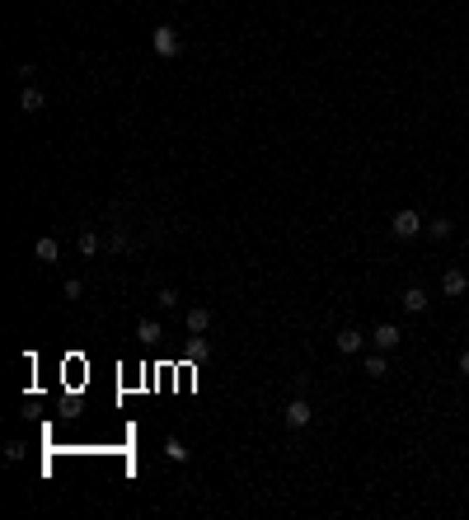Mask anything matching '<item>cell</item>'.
<instances>
[{
  "label": "cell",
  "instance_id": "obj_3",
  "mask_svg": "<svg viewBox=\"0 0 469 520\" xmlns=\"http://www.w3.org/2000/svg\"><path fill=\"white\" fill-rule=\"evenodd\" d=\"M281 417H286V426H291V431H300V426H310V417H314V412H310V403H305V398H291Z\"/></svg>",
  "mask_w": 469,
  "mask_h": 520
},
{
  "label": "cell",
  "instance_id": "obj_13",
  "mask_svg": "<svg viewBox=\"0 0 469 520\" xmlns=\"http://www.w3.org/2000/svg\"><path fill=\"white\" fill-rule=\"evenodd\" d=\"M206 352H211V347L202 342V333H192V342H188V356H192V361H202Z\"/></svg>",
  "mask_w": 469,
  "mask_h": 520
},
{
  "label": "cell",
  "instance_id": "obj_16",
  "mask_svg": "<svg viewBox=\"0 0 469 520\" xmlns=\"http://www.w3.org/2000/svg\"><path fill=\"white\" fill-rule=\"evenodd\" d=\"M427 235H432V239H446V235H451V221H446V216H441V221H432V225H427Z\"/></svg>",
  "mask_w": 469,
  "mask_h": 520
},
{
  "label": "cell",
  "instance_id": "obj_1",
  "mask_svg": "<svg viewBox=\"0 0 469 520\" xmlns=\"http://www.w3.org/2000/svg\"><path fill=\"white\" fill-rule=\"evenodd\" d=\"M150 48H155L160 57H178V52H183V38H178L174 24H160V29L150 33Z\"/></svg>",
  "mask_w": 469,
  "mask_h": 520
},
{
  "label": "cell",
  "instance_id": "obj_2",
  "mask_svg": "<svg viewBox=\"0 0 469 520\" xmlns=\"http://www.w3.org/2000/svg\"><path fill=\"white\" fill-rule=\"evenodd\" d=\"M390 230H394V239H413V235L422 230V216L413 211V206H404V211H399V216L390 221Z\"/></svg>",
  "mask_w": 469,
  "mask_h": 520
},
{
  "label": "cell",
  "instance_id": "obj_5",
  "mask_svg": "<svg viewBox=\"0 0 469 520\" xmlns=\"http://www.w3.org/2000/svg\"><path fill=\"white\" fill-rule=\"evenodd\" d=\"M371 342H375V347H380V352H394V347L404 342V333L394 328V324H380V328H375V333H371Z\"/></svg>",
  "mask_w": 469,
  "mask_h": 520
},
{
  "label": "cell",
  "instance_id": "obj_15",
  "mask_svg": "<svg viewBox=\"0 0 469 520\" xmlns=\"http://www.w3.org/2000/svg\"><path fill=\"white\" fill-rule=\"evenodd\" d=\"M385 370H390V361H385V356H366V375H385Z\"/></svg>",
  "mask_w": 469,
  "mask_h": 520
},
{
  "label": "cell",
  "instance_id": "obj_7",
  "mask_svg": "<svg viewBox=\"0 0 469 520\" xmlns=\"http://www.w3.org/2000/svg\"><path fill=\"white\" fill-rule=\"evenodd\" d=\"M43 103H47L43 89H38V85H24V94H19V108H24V113H43Z\"/></svg>",
  "mask_w": 469,
  "mask_h": 520
},
{
  "label": "cell",
  "instance_id": "obj_6",
  "mask_svg": "<svg viewBox=\"0 0 469 520\" xmlns=\"http://www.w3.org/2000/svg\"><path fill=\"white\" fill-rule=\"evenodd\" d=\"M333 342H338V352H347V356H352V352H361V347H366V333H361V328H343Z\"/></svg>",
  "mask_w": 469,
  "mask_h": 520
},
{
  "label": "cell",
  "instance_id": "obj_8",
  "mask_svg": "<svg viewBox=\"0 0 469 520\" xmlns=\"http://www.w3.org/2000/svg\"><path fill=\"white\" fill-rule=\"evenodd\" d=\"M404 310L408 315H422V310H427V291H422V286H408L404 291Z\"/></svg>",
  "mask_w": 469,
  "mask_h": 520
},
{
  "label": "cell",
  "instance_id": "obj_12",
  "mask_svg": "<svg viewBox=\"0 0 469 520\" xmlns=\"http://www.w3.org/2000/svg\"><path fill=\"white\" fill-rule=\"evenodd\" d=\"M155 305H160V310H178V291H174V286H164V291L155 296Z\"/></svg>",
  "mask_w": 469,
  "mask_h": 520
},
{
  "label": "cell",
  "instance_id": "obj_10",
  "mask_svg": "<svg viewBox=\"0 0 469 520\" xmlns=\"http://www.w3.org/2000/svg\"><path fill=\"white\" fill-rule=\"evenodd\" d=\"M38 263H57V258H62V249H57V239H38Z\"/></svg>",
  "mask_w": 469,
  "mask_h": 520
},
{
  "label": "cell",
  "instance_id": "obj_19",
  "mask_svg": "<svg viewBox=\"0 0 469 520\" xmlns=\"http://www.w3.org/2000/svg\"><path fill=\"white\" fill-rule=\"evenodd\" d=\"M460 375H469V352H460Z\"/></svg>",
  "mask_w": 469,
  "mask_h": 520
},
{
  "label": "cell",
  "instance_id": "obj_18",
  "mask_svg": "<svg viewBox=\"0 0 469 520\" xmlns=\"http://www.w3.org/2000/svg\"><path fill=\"white\" fill-rule=\"evenodd\" d=\"M99 249V235H94V230H85V235H80V253H94Z\"/></svg>",
  "mask_w": 469,
  "mask_h": 520
},
{
  "label": "cell",
  "instance_id": "obj_4",
  "mask_svg": "<svg viewBox=\"0 0 469 520\" xmlns=\"http://www.w3.org/2000/svg\"><path fill=\"white\" fill-rule=\"evenodd\" d=\"M465 291H469V277H465V272H460V268H451V272H441V296H465Z\"/></svg>",
  "mask_w": 469,
  "mask_h": 520
},
{
  "label": "cell",
  "instance_id": "obj_11",
  "mask_svg": "<svg viewBox=\"0 0 469 520\" xmlns=\"http://www.w3.org/2000/svg\"><path fill=\"white\" fill-rule=\"evenodd\" d=\"M136 338H141V342H155V338H160V324H155V319H141V324H136Z\"/></svg>",
  "mask_w": 469,
  "mask_h": 520
},
{
  "label": "cell",
  "instance_id": "obj_14",
  "mask_svg": "<svg viewBox=\"0 0 469 520\" xmlns=\"http://www.w3.org/2000/svg\"><path fill=\"white\" fill-rule=\"evenodd\" d=\"M164 455H169L174 464H183V459H188V445H183V441H164Z\"/></svg>",
  "mask_w": 469,
  "mask_h": 520
},
{
  "label": "cell",
  "instance_id": "obj_9",
  "mask_svg": "<svg viewBox=\"0 0 469 520\" xmlns=\"http://www.w3.org/2000/svg\"><path fill=\"white\" fill-rule=\"evenodd\" d=\"M211 328V310H188V333H206Z\"/></svg>",
  "mask_w": 469,
  "mask_h": 520
},
{
  "label": "cell",
  "instance_id": "obj_17",
  "mask_svg": "<svg viewBox=\"0 0 469 520\" xmlns=\"http://www.w3.org/2000/svg\"><path fill=\"white\" fill-rule=\"evenodd\" d=\"M24 455H29V445H24V441H10V445H5V459H24Z\"/></svg>",
  "mask_w": 469,
  "mask_h": 520
}]
</instances>
